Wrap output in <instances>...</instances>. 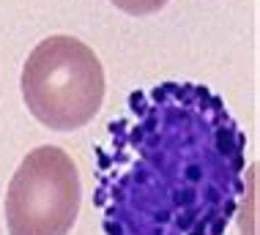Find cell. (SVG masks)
<instances>
[{
	"label": "cell",
	"mask_w": 260,
	"mask_h": 235,
	"mask_svg": "<svg viewBox=\"0 0 260 235\" xmlns=\"http://www.w3.org/2000/svg\"><path fill=\"white\" fill-rule=\"evenodd\" d=\"M96 148L104 235H224L247 194V134L198 82L129 93Z\"/></svg>",
	"instance_id": "cell-1"
},
{
	"label": "cell",
	"mask_w": 260,
	"mask_h": 235,
	"mask_svg": "<svg viewBox=\"0 0 260 235\" xmlns=\"http://www.w3.org/2000/svg\"><path fill=\"white\" fill-rule=\"evenodd\" d=\"M22 98L39 123L74 131L96 118L104 104V69L88 44L74 36H50L22 66Z\"/></svg>",
	"instance_id": "cell-2"
},
{
	"label": "cell",
	"mask_w": 260,
	"mask_h": 235,
	"mask_svg": "<svg viewBox=\"0 0 260 235\" xmlns=\"http://www.w3.org/2000/svg\"><path fill=\"white\" fill-rule=\"evenodd\" d=\"M82 183L63 148L30 151L11 175L6 191L9 235H69L80 213Z\"/></svg>",
	"instance_id": "cell-3"
},
{
	"label": "cell",
	"mask_w": 260,
	"mask_h": 235,
	"mask_svg": "<svg viewBox=\"0 0 260 235\" xmlns=\"http://www.w3.org/2000/svg\"><path fill=\"white\" fill-rule=\"evenodd\" d=\"M115 9H121L132 17H148V14H156L167 6V0H110Z\"/></svg>",
	"instance_id": "cell-4"
}]
</instances>
